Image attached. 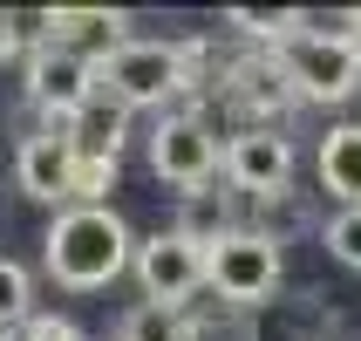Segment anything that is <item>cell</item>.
Returning <instances> with one entry per match:
<instances>
[{
    "label": "cell",
    "instance_id": "1",
    "mask_svg": "<svg viewBox=\"0 0 361 341\" xmlns=\"http://www.w3.org/2000/svg\"><path fill=\"white\" fill-rule=\"evenodd\" d=\"M204 55H212L204 41H123L96 61V96L123 102L130 116L137 109L171 116V102H184L204 82Z\"/></svg>",
    "mask_w": 361,
    "mask_h": 341
},
{
    "label": "cell",
    "instance_id": "2",
    "mask_svg": "<svg viewBox=\"0 0 361 341\" xmlns=\"http://www.w3.org/2000/svg\"><path fill=\"white\" fill-rule=\"evenodd\" d=\"M130 260H137V239H130V225H123L109 205H68V212H55L48 239H41L48 280L75 287V294L109 287Z\"/></svg>",
    "mask_w": 361,
    "mask_h": 341
},
{
    "label": "cell",
    "instance_id": "3",
    "mask_svg": "<svg viewBox=\"0 0 361 341\" xmlns=\"http://www.w3.org/2000/svg\"><path fill=\"white\" fill-rule=\"evenodd\" d=\"M273 68L286 76L293 102H348L361 89V55H355L348 35H307V28H293L273 48Z\"/></svg>",
    "mask_w": 361,
    "mask_h": 341
},
{
    "label": "cell",
    "instance_id": "4",
    "mask_svg": "<svg viewBox=\"0 0 361 341\" xmlns=\"http://www.w3.org/2000/svg\"><path fill=\"white\" fill-rule=\"evenodd\" d=\"M204 287L232 307H266L280 294V246L259 239L252 225H232L225 239L204 246Z\"/></svg>",
    "mask_w": 361,
    "mask_h": 341
},
{
    "label": "cell",
    "instance_id": "5",
    "mask_svg": "<svg viewBox=\"0 0 361 341\" xmlns=\"http://www.w3.org/2000/svg\"><path fill=\"white\" fill-rule=\"evenodd\" d=\"M150 171H157L164 184H178L184 198L204 191V184L225 171L219 130H212L198 109H171V116H157V130H150Z\"/></svg>",
    "mask_w": 361,
    "mask_h": 341
},
{
    "label": "cell",
    "instance_id": "6",
    "mask_svg": "<svg viewBox=\"0 0 361 341\" xmlns=\"http://www.w3.org/2000/svg\"><path fill=\"white\" fill-rule=\"evenodd\" d=\"M137 287H143V301H157V307H191L204 294V246L191 239V232H150V239L137 246Z\"/></svg>",
    "mask_w": 361,
    "mask_h": 341
},
{
    "label": "cell",
    "instance_id": "7",
    "mask_svg": "<svg viewBox=\"0 0 361 341\" xmlns=\"http://www.w3.org/2000/svg\"><path fill=\"white\" fill-rule=\"evenodd\" d=\"M225 184L239 191V198H273L293 184V143L286 130L273 123H245L239 137H225Z\"/></svg>",
    "mask_w": 361,
    "mask_h": 341
},
{
    "label": "cell",
    "instance_id": "8",
    "mask_svg": "<svg viewBox=\"0 0 361 341\" xmlns=\"http://www.w3.org/2000/svg\"><path fill=\"white\" fill-rule=\"evenodd\" d=\"M20 76H27V102H35V109H48L55 123H68L82 102H96V61H89V55H68V48L35 41Z\"/></svg>",
    "mask_w": 361,
    "mask_h": 341
},
{
    "label": "cell",
    "instance_id": "9",
    "mask_svg": "<svg viewBox=\"0 0 361 341\" xmlns=\"http://www.w3.org/2000/svg\"><path fill=\"white\" fill-rule=\"evenodd\" d=\"M14 184H20V198H35V205H61V212L75 205V150L61 137V123L35 130L14 150Z\"/></svg>",
    "mask_w": 361,
    "mask_h": 341
},
{
    "label": "cell",
    "instance_id": "10",
    "mask_svg": "<svg viewBox=\"0 0 361 341\" xmlns=\"http://www.w3.org/2000/svg\"><path fill=\"white\" fill-rule=\"evenodd\" d=\"M61 137H68V150H75V164H102V171H116L123 164V143H130V109L109 96L82 102L75 116L61 123Z\"/></svg>",
    "mask_w": 361,
    "mask_h": 341
},
{
    "label": "cell",
    "instance_id": "11",
    "mask_svg": "<svg viewBox=\"0 0 361 341\" xmlns=\"http://www.w3.org/2000/svg\"><path fill=\"white\" fill-rule=\"evenodd\" d=\"M123 28H130V14H102V7H55V14H41V41L48 48H68V55H89V61L123 48L130 41Z\"/></svg>",
    "mask_w": 361,
    "mask_h": 341
},
{
    "label": "cell",
    "instance_id": "12",
    "mask_svg": "<svg viewBox=\"0 0 361 341\" xmlns=\"http://www.w3.org/2000/svg\"><path fill=\"white\" fill-rule=\"evenodd\" d=\"M314 171H321L327 198H341V212L361 205V123H334L327 130L321 150H314Z\"/></svg>",
    "mask_w": 361,
    "mask_h": 341
},
{
    "label": "cell",
    "instance_id": "13",
    "mask_svg": "<svg viewBox=\"0 0 361 341\" xmlns=\"http://www.w3.org/2000/svg\"><path fill=\"white\" fill-rule=\"evenodd\" d=\"M327 328H334V314H327L321 301H273L252 307V341H327Z\"/></svg>",
    "mask_w": 361,
    "mask_h": 341
},
{
    "label": "cell",
    "instance_id": "14",
    "mask_svg": "<svg viewBox=\"0 0 361 341\" xmlns=\"http://www.w3.org/2000/svg\"><path fill=\"white\" fill-rule=\"evenodd\" d=\"M225 96L239 102L252 123H266V130H273V109H286V102H293V89H286V76L273 68V55H266V61H245V68H232Z\"/></svg>",
    "mask_w": 361,
    "mask_h": 341
},
{
    "label": "cell",
    "instance_id": "15",
    "mask_svg": "<svg viewBox=\"0 0 361 341\" xmlns=\"http://www.w3.org/2000/svg\"><path fill=\"white\" fill-rule=\"evenodd\" d=\"M184 341H252V307H232V301L191 307L184 314Z\"/></svg>",
    "mask_w": 361,
    "mask_h": 341
},
{
    "label": "cell",
    "instance_id": "16",
    "mask_svg": "<svg viewBox=\"0 0 361 341\" xmlns=\"http://www.w3.org/2000/svg\"><path fill=\"white\" fill-rule=\"evenodd\" d=\"M252 212H259V225H252V232H259V239H273V246H286V239L307 225V198L293 191V184H286V191H273V198H252Z\"/></svg>",
    "mask_w": 361,
    "mask_h": 341
},
{
    "label": "cell",
    "instance_id": "17",
    "mask_svg": "<svg viewBox=\"0 0 361 341\" xmlns=\"http://www.w3.org/2000/svg\"><path fill=\"white\" fill-rule=\"evenodd\" d=\"M116 341H184V314H178V307L143 301V307H130V314H123Z\"/></svg>",
    "mask_w": 361,
    "mask_h": 341
},
{
    "label": "cell",
    "instance_id": "18",
    "mask_svg": "<svg viewBox=\"0 0 361 341\" xmlns=\"http://www.w3.org/2000/svg\"><path fill=\"white\" fill-rule=\"evenodd\" d=\"M225 28H239L245 41H266V48H280V41L300 28V14H293V7H273V14H266V7H232V14H225Z\"/></svg>",
    "mask_w": 361,
    "mask_h": 341
},
{
    "label": "cell",
    "instance_id": "19",
    "mask_svg": "<svg viewBox=\"0 0 361 341\" xmlns=\"http://www.w3.org/2000/svg\"><path fill=\"white\" fill-rule=\"evenodd\" d=\"M35 314V280H27V266H14V260H0V328L14 335L20 321Z\"/></svg>",
    "mask_w": 361,
    "mask_h": 341
},
{
    "label": "cell",
    "instance_id": "20",
    "mask_svg": "<svg viewBox=\"0 0 361 341\" xmlns=\"http://www.w3.org/2000/svg\"><path fill=\"white\" fill-rule=\"evenodd\" d=\"M321 246L348 266V273H361V205H348V212H334V219H327Z\"/></svg>",
    "mask_w": 361,
    "mask_h": 341
},
{
    "label": "cell",
    "instance_id": "21",
    "mask_svg": "<svg viewBox=\"0 0 361 341\" xmlns=\"http://www.w3.org/2000/svg\"><path fill=\"white\" fill-rule=\"evenodd\" d=\"M348 41H355V55H361V7H355V20H348Z\"/></svg>",
    "mask_w": 361,
    "mask_h": 341
}]
</instances>
